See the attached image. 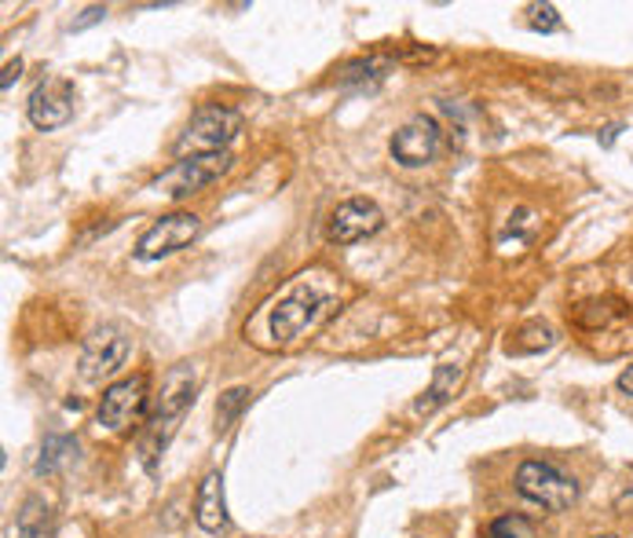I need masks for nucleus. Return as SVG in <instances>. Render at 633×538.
Instances as JSON below:
<instances>
[{
	"instance_id": "nucleus-1",
	"label": "nucleus",
	"mask_w": 633,
	"mask_h": 538,
	"mask_svg": "<svg viewBox=\"0 0 633 538\" xmlns=\"http://www.w3.org/2000/svg\"><path fill=\"white\" fill-rule=\"evenodd\" d=\"M337 308V283L326 272H305L286 286L275 301H268L257 312V318L246 323V341L264 330L260 348H294L305 341L308 334H315L319 326L334 315Z\"/></svg>"
},
{
	"instance_id": "nucleus-2",
	"label": "nucleus",
	"mask_w": 633,
	"mask_h": 538,
	"mask_svg": "<svg viewBox=\"0 0 633 538\" xmlns=\"http://www.w3.org/2000/svg\"><path fill=\"white\" fill-rule=\"evenodd\" d=\"M198 385H202V371H198L195 363H179L165 374L158 396H150V411H147L144 433H139V454H144L147 470H154L158 454H162L169 440L176 436V425L184 422L187 406L195 403Z\"/></svg>"
},
{
	"instance_id": "nucleus-3",
	"label": "nucleus",
	"mask_w": 633,
	"mask_h": 538,
	"mask_svg": "<svg viewBox=\"0 0 633 538\" xmlns=\"http://www.w3.org/2000/svg\"><path fill=\"white\" fill-rule=\"evenodd\" d=\"M243 133V114L231 111V107L209 103L198 107L190 114V122L184 125V133L176 136L173 154L176 158H195V154H216L227 151V143Z\"/></svg>"
},
{
	"instance_id": "nucleus-4",
	"label": "nucleus",
	"mask_w": 633,
	"mask_h": 538,
	"mask_svg": "<svg viewBox=\"0 0 633 538\" xmlns=\"http://www.w3.org/2000/svg\"><path fill=\"white\" fill-rule=\"evenodd\" d=\"M517 491L528 498V502L542 505L549 513H564L579 502V484L575 476H568L564 470H557L553 462H538V458H528L520 462L517 476H512Z\"/></svg>"
},
{
	"instance_id": "nucleus-5",
	"label": "nucleus",
	"mask_w": 633,
	"mask_h": 538,
	"mask_svg": "<svg viewBox=\"0 0 633 538\" xmlns=\"http://www.w3.org/2000/svg\"><path fill=\"white\" fill-rule=\"evenodd\" d=\"M231 162H235V158H231V151L179 158L173 168H165V173L158 176V179H150L147 191L165 195V198H173V202H179V198L198 195V191H206L209 184H216V179L231 168Z\"/></svg>"
},
{
	"instance_id": "nucleus-6",
	"label": "nucleus",
	"mask_w": 633,
	"mask_h": 538,
	"mask_svg": "<svg viewBox=\"0 0 633 538\" xmlns=\"http://www.w3.org/2000/svg\"><path fill=\"white\" fill-rule=\"evenodd\" d=\"M128 355H133V341H128L125 330H117V326H99L85 337L82 345V381L88 385H103L107 377L122 374Z\"/></svg>"
},
{
	"instance_id": "nucleus-7",
	"label": "nucleus",
	"mask_w": 633,
	"mask_h": 538,
	"mask_svg": "<svg viewBox=\"0 0 633 538\" xmlns=\"http://www.w3.org/2000/svg\"><path fill=\"white\" fill-rule=\"evenodd\" d=\"M147 411H150L147 374H128V377H117L114 385H107L103 400H99V425H103L107 433L122 436Z\"/></svg>"
},
{
	"instance_id": "nucleus-8",
	"label": "nucleus",
	"mask_w": 633,
	"mask_h": 538,
	"mask_svg": "<svg viewBox=\"0 0 633 538\" xmlns=\"http://www.w3.org/2000/svg\"><path fill=\"white\" fill-rule=\"evenodd\" d=\"M202 235V216L198 213H169L162 216L158 224H150L144 238L136 242V261L139 264H150V261H162V257H173L179 249H187L195 238Z\"/></svg>"
},
{
	"instance_id": "nucleus-9",
	"label": "nucleus",
	"mask_w": 633,
	"mask_h": 538,
	"mask_svg": "<svg viewBox=\"0 0 633 538\" xmlns=\"http://www.w3.org/2000/svg\"><path fill=\"white\" fill-rule=\"evenodd\" d=\"M385 227V213L374 198H348L340 202L334 213H330V224H326V238L334 246H356L363 238L377 235Z\"/></svg>"
},
{
	"instance_id": "nucleus-10",
	"label": "nucleus",
	"mask_w": 633,
	"mask_h": 538,
	"mask_svg": "<svg viewBox=\"0 0 633 538\" xmlns=\"http://www.w3.org/2000/svg\"><path fill=\"white\" fill-rule=\"evenodd\" d=\"M439 139H444V133H439L436 117L414 114L407 125L396 128V136H392V158L404 168H421L439 154Z\"/></svg>"
},
{
	"instance_id": "nucleus-11",
	"label": "nucleus",
	"mask_w": 633,
	"mask_h": 538,
	"mask_svg": "<svg viewBox=\"0 0 633 538\" xmlns=\"http://www.w3.org/2000/svg\"><path fill=\"white\" fill-rule=\"evenodd\" d=\"M26 117H29V125L41 128V133L63 128L70 117H74V88H70V82L52 77V82L37 85L26 103Z\"/></svg>"
},
{
	"instance_id": "nucleus-12",
	"label": "nucleus",
	"mask_w": 633,
	"mask_h": 538,
	"mask_svg": "<svg viewBox=\"0 0 633 538\" xmlns=\"http://www.w3.org/2000/svg\"><path fill=\"white\" fill-rule=\"evenodd\" d=\"M195 524L202 527L206 535H220L231 527V516H227V495H224V473L220 470H209L198 484V495H195Z\"/></svg>"
},
{
	"instance_id": "nucleus-13",
	"label": "nucleus",
	"mask_w": 633,
	"mask_h": 538,
	"mask_svg": "<svg viewBox=\"0 0 633 538\" xmlns=\"http://www.w3.org/2000/svg\"><path fill=\"white\" fill-rule=\"evenodd\" d=\"M461 377H466V371H461L458 363H439L436 366V374H432V385L425 388V392L414 400V411L418 417H429V414H436L439 406H447L450 403V396L458 392V385H461Z\"/></svg>"
},
{
	"instance_id": "nucleus-14",
	"label": "nucleus",
	"mask_w": 633,
	"mask_h": 538,
	"mask_svg": "<svg viewBox=\"0 0 633 538\" xmlns=\"http://www.w3.org/2000/svg\"><path fill=\"white\" fill-rule=\"evenodd\" d=\"M630 315V304L622 297H593L575 308V323L582 330H608V326L622 323Z\"/></svg>"
},
{
	"instance_id": "nucleus-15",
	"label": "nucleus",
	"mask_w": 633,
	"mask_h": 538,
	"mask_svg": "<svg viewBox=\"0 0 633 538\" xmlns=\"http://www.w3.org/2000/svg\"><path fill=\"white\" fill-rule=\"evenodd\" d=\"M15 538H55L52 505L41 495H26L15 513Z\"/></svg>"
},
{
	"instance_id": "nucleus-16",
	"label": "nucleus",
	"mask_w": 633,
	"mask_h": 538,
	"mask_svg": "<svg viewBox=\"0 0 633 538\" xmlns=\"http://www.w3.org/2000/svg\"><path fill=\"white\" fill-rule=\"evenodd\" d=\"M74 458H77V440H74V436L48 433L45 443H41V454H37V462H34V473L37 476H55L66 462H74Z\"/></svg>"
},
{
	"instance_id": "nucleus-17",
	"label": "nucleus",
	"mask_w": 633,
	"mask_h": 538,
	"mask_svg": "<svg viewBox=\"0 0 633 538\" xmlns=\"http://www.w3.org/2000/svg\"><path fill=\"white\" fill-rule=\"evenodd\" d=\"M392 63H396V55H367V59H356V63H345V66L337 70V85L340 88L377 85Z\"/></svg>"
},
{
	"instance_id": "nucleus-18",
	"label": "nucleus",
	"mask_w": 633,
	"mask_h": 538,
	"mask_svg": "<svg viewBox=\"0 0 633 538\" xmlns=\"http://www.w3.org/2000/svg\"><path fill=\"white\" fill-rule=\"evenodd\" d=\"M553 341H557V334H553L549 326L528 323L524 330L512 334V341L506 348H509V355H535V352H542V348H553Z\"/></svg>"
},
{
	"instance_id": "nucleus-19",
	"label": "nucleus",
	"mask_w": 633,
	"mask_h": 538,
	"mask_svg": "<svg viewBox=\"0 0 633 538\" xmlns=\"http://www.w3.org/2000/svg\"><path fill=\"white\" fill-rule=\"evenodd\" d=\"M249 388L246 385H235V388H227L224 396H220V403H216V428H231V422H235L238 414H243V406L249 403Z\"/></svg>"
},
{
	"instance_id": "nucleus-20",
	"label": "nucleus",
	"mask_w": 633,
	"mask_h": 538,
	"mask_svg": "<svg viewBox=\"0 0 633 538\" xmlns=\"http://www.w3.org/2000/svg\"><path fill=\"white\" fill-rule=\"evenodd\" d=\"M487 538H535V531H531V521L528 516H498L495 524L487 527Z\"/></svg>"
},
{
	"instance_id": "nucleus-21",
	"label": "nucleus",
	"mask_w": 633,
	"mask_h": 538,
	"mask_svg": "<svg viewBox=\"0 0 633 538\" xmlns=\"http://www.w3.org/2000/svg\"><path fill=\"white\" fill-rule=\"evenodd\" d=\"M538 232V216L531 213V209H517V213L509 216V235H512V246H528L531 238Z\"/></svg>"
},
{
	"instance_id": "nucleus-22",
	"label": "nucleus",
	"mask_w": 633,
	"mask_h": 538,
	"mask_svg": "<svg viewBox=\"0 0 633 538\" xmlns=\"http://www.w3.org/2000/svg\"><path fill=\"white\" fill-rule=\"evenodd\" d=\"M531 29H542V34H553L560 29V15L553 4H531Z\"/></svg>"
},
{
	"instance_id": "nucleus-23",
	"label": "nucleus",
	"mask_w": 633,
	"mask_h": 538,
	"mask_svg": "<svg viewBox=\"0 0 633 538\" xmlns=\"http://www.w3.org/2000/svg\"><path fill=\"white\" fill-rule=\"evenodd\" d=\"M103 18H107V8L103 4H92V8H85V12L74 18V23H70V29H74V34H82V29L103 23Z\"/></svg>"
},
{
	"instance_id": "nucleus-24",
	"label": "nucleus",
	"mask_w": 633,
	"mask_h": 538,
	"mask_svg": "<svg viewBox=\"0 0 633 538\" xmlns=\"http://www.w3.org/2000/svg\"><path fill=\"white\" fill-rule=\"evenodd\" d=\"M18 74H23V59H12V63L4 66V77H0V92H12V85L18 82Z\"/></svg>"
},
{
	"instance_id": "nucleus-25",
	"label": "nucleus",
	"mask_w": 633,
	"mask_h": 538,
	"mask_svg": "<svg viewBox=\"0 0 633 538\" xmlns=\"http://www.w3.org/2000/svg\"><path fill=\"white\" fill-rule=\"evenodd\" d=\"M616 388L622 396H633V366H626V371L619 374V381H616Z\"/></svg>"
},
{
	"instance_id": "nucleus-26",
	"label": "nucleus",
	"mask_w": 633,
	"mask_h": 538,
	"mask_svg": "<svg viewBox=\"0 0 633 538\" xmlns=\"http://www.w3.org/2000/svg\"><path fill=\"white\" fill-rule=\"evenodd\" d=\"M616 136H619V125H608V128H605V139H600V143L611 147V143H616Z\"/></svg>"
},
{
	"instance_id": "nucleus-27",
	"label": "nucleus",
	"mask_w": 633,
	"mask_h": 538,
	"mask_svg": "<svg viewBox=\"0 0 633 538\" xmlns=\"http://www.w3.org/2000/svg\"><path fill=\"white\" fill-rule=\"evenodd\" d=\"M593 538H619V535H593Z\"/></svg>"
}]
</instances>
